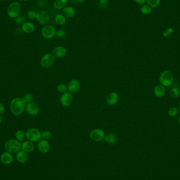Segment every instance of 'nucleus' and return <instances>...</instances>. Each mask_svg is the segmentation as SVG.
<instances>
[{"mask_svg": "<svg viewBox=\"0 0 180 180\" xmlns=\"http://www.w3.org/2000/svg\"><path fill=\"white\" fill-rule=\"evenodd\" d=\"M27 105V103L22 97H17L13 99L10 103V110L12 113L16 116L22 114Z\"/></svg>", "mask_w": 180, "mask_h": 180, "instance_id": "1", "label": "nucleus"}, {"mask_svg": "<svg viewBox=\"0 0 180 180\" xmlns=\"http://www.w3.org/2000/svg\"><path fill=\"white\" fill-rule=\"evenodd\" d=\"M21 144L17 139H9L4 144V149L10 153H17L21 150Z\"/></svg>", "mask_w": 180, "mask_h": 180, "instance_id": "2", "label": "nucleus"}, {"mask_svg": "<svg viewBox=\"0 0 180 180\" xmlns=\"http://www.w3.org/2000/svg\"><path fill=\"white\" fill-rule=\"evenodd\" d=\"M25 137L31 142H38L41 139V132L36 128H30L25 132Z\"/></svg>", "mask_w": 180, "mask_h": 180, "instance_id": "3", "label": "nucleus"}, {"mask_svg": "<svg viewBox=\"0 0 180 180\" xmlns=\"http://www.w3.org/2000/svg\"><path fill=\"white\" fill-rule=\"evenodd\" d=\"M160 82L164 86H170L173 82L174 78L172 73L170 71H164L160 76Z\"/></svg>", "mask_w": 180, "mask_h": 180, "instance_id": "4", "label": "nucleus"}, {"mask_svg": "<svg viewBox=\"0 0 180 180\" xmlns=\"http://www.w3.org/2000/svg\"><path fill=\"white\" fill-rule=\"evenodd\" d=\"M21 10V5L20 3L18 2H13L9 6L7 14L9 17L15 19L20 14Z\"/></svg>", "mask_w": 180, "mask_h": 180, "instance_id": "5", "label": "nucleus"}, {"mask_svg": "<svg viewBox=\"0 0 180 180\" xmlns=\"http://www.w3.org/2000/svg\"><path fill=\"white\" fill-rule=\"evenodd\" d=\"M55 60V57L53 54L46 53L42 57L40 61V64L44 68H49L54 64Z\"/></svg>", "mask_w": 180, "mask_h": 180, "instance_id": "6", "label": "nucleus"}, {"mask_svg": "<svg viewBox=\"0 0 180 180\" xmlns=\"http://www.w3.org/2000/svg\"><path fill=\"white\" fill-rule=\"evenodd\" d=\"M55 28L50 25H46L42 28L41 33L42 36L46 39H51L56 35Z\"/></svg>", "mask_w": 180, "mask_h": 180, "instance_id": "7", "label": "nucleus"}, {"mask_svg": "<svg viewBox=\"0 0 180 180\" xmlns=\"http://www.w3.org/2000/svg\"><path fill=\"white\" fill-rule=\"evenodd\" d=\"M90 137L91 140L94 142H101L104 140L105 133L102 129H95L90 132Z\"/></svg>", "mask_w": 180, "mask_h": 180, "instance_id": "8", "label": "nucleus"}, {"mask_svg": "<svg viewBox=\"0 0 180 180\" xmlns=\"http://www.w3.org/2000/svg\"><path fill=\"white\" fill-rule=\"evenodd\" d=\"M73 101V97L70 92H66L63 93L60 98L61 104L63 107L70 106Z\"/></svg>", "mask_w": 180, "mask_h": 180, "instance_id": "9", "label": "nucleus"}, {"mask_svg": "<svg viewBox=\"0 0 180 180\" xmlns=\"http://www.w3.org/2000/svg\"><path fill=\"white\" fill-rule=\"evenodd\" d=\"M36 19L41 24L46 25L49 22V15L46 11L41 10L36 13Z\"/></svg>", "mask_w": 180, "mask_h": 180, "instance_id": "10", "label": "nucleus"}, {"mask_svg": "<svg viewBox=\"0 0 180 180\" xmlns=\"http://www.w3.org/2000/svg\"><path fill=\"white\" fill-rule=\"evenodd\" d=\"M25 110L29 115L35 116L39 113L40 108L36 103L32 102L27 103Z\"/></svg>", "mask_w": 180, "mask_h": 180, "instance_id": "11", "label": "nucleus"}, {"mask_svg": "<svg viewBox=\"0 0 180 180\" xmlns=\"http://www.w3.org/2000/svg\"><path fill=\"white\" fill-rule=\"evenodd\" d=\"M37 148L39 151L41 153L43 154L47 153L50 150V144L47 140L42 139L38 141Z\"/></svg>", "mask_w": 180, "mask_h": 180, "instance_id": "12", "label": "nucleus"}, {"mask_svg": "<svg viewBox=\"0 0 180 180\" xmlns=\"http://www.w3.org/2000/svg\"><path fill=\"white\" fill-rule=\"evenodd\" d=\"M68 90L70 93H76L80 89V83L78 80L73 79L68 84Z\"/></svg>", "mask_w": 180, "mask_h": 180, "instance_id": "13", "label": "nucleus"}, {"mask_svg": "<svg viewBox=\"0 0 180 180\" xmlns=\"http://www.w3.org/2000/svg\"><path fill=\"white\" fill-rule=\"evenodd\" d=\"M67 53V50L64 47L62 46H58L53 49L52 54L57 58H63L65 57Z\"/></svg>", "mask_w": 180, "mask_h": 180, "instance_id": "14", "label": "nucleus"}, {"mask_svg": "<svg viewBox=\"0 0 180 180\" xmlns=\"http://www.w3.org/2000/svg\"><path fill=\"white\" fill-rule=\"evenodd\" d=\"M0 161L4 165H9L13 161V156L12 154L6 152L1 154L0 156Z\"/></svg>", "mask_w": 180, "mask_h": 180, "instance_id": "15", "label": "nucleus"}, {"mask_svg": "<svg viewBox=\"0 0 180 180\" xmlns=\"http://www.w3.org/2000/svg\"><path fill=\"white\" fill-rule=\"evenodd\" d=\"M119 96L116 92H112L108 93L106 97V102L110 105H114L119 101Z\"/></svg>", "mask_w": 180, "mask_h": 180, "instance_id": "16", "label": "nucleus"}, {"mask_svg": "<svg viewBox=\"0 0 180 180\" xmlns=\"http://www.w3.org/2000/svg\"><path fill=\"white\" fill-rule=\"evenodd\" d=\"M62 13L67 18H72L76 14L75 9L72 6H65L62 9Z\"/></svg>", "mask_w": 180, "mask_h": 180, "instance_id": "17", "label": "nucleus"}, {"mask_svg": "<svg viewBox=\"0 0 180 180\" xmlns=\"http://www.w3.org/2000/svg\"><path fill=\"white\" fill-rule=\"evenodd\" d=\"M21 149L22 150L28 153L34 151V145L32 142L28 140L25 141L21 144Z\"/></svg>", "mask_w": 180, "mask_h": 180, "instance_id": "18", "label": "nucleus"}, {"mask_svg": "<svg viewBox=\"0 0 180 180\" xmlns=\"http://www.w3.org/2000/svg\"><path fill=\"white\" fill-rule=\"evenodd\" d=\"M16 158L19 163L22 164L26 163L28 159V153L23 150H20L17 153Z\"/></svg>", "mask_w": 180, "mask_h": 180, "instance_id": "19", "label": "nucleus"}, {"mask_svg": "<svg viewBox=\"0 0 180 180\" xmlns=\"http://www.w3.org/2000/svg\"><path fill=\"white\" fill-rule=\"evenodd\" d=\"M22 30L25 33L31 34L35 30V27L32 23L26 22L22 25Z\"/></svg>", "mask_w": 180, "mask_h": 180, "instance_id": "20", "label": "nucleus"}, {"mask_svg": "<svg viewBox=\"0 0 180 180\" xmlns=\"http://www.w3.org/2000/svg\"><path fill=\"white\" fill-rule=\"evenodd\" d=\"M104 140L108 144H114L117 141V137L114 133H108L107 134L105 135Z\"/></svg>", "mask_w": 180, "mask_h": 180, "instance_id": "21", "label": "nucleus"}, {"mask_svg": "<svg viewBox=\"0 0 180 180\" xmlns=\"http://www.w3.org/2000/svg\"><path fill=\"white\" fill-rule=\"evenodd\" d=\"M68 1V0H55L53 3V7L57 9H63Z\"/></svg>", "mask_w": 180, "mask_h": 180, "instance_id": "22", "label": "nucleus"}, {"mask_svg": "<svg viewBox=\"0 0 180 180\" xmlns=\"http://www.w3.org/2000/svg\"><path fill=\"white\" fill-rule=\"evenodd\" d=\"M165 93V88L162 85H158L154 89V94L157 97H163Z\"/></svg>", "mask_w": 180, "mask_h": 180, "instance_id": "23", "label": "nucleus"}, {"mask_svg": "<svg viewBox=\"0 0 180 180\" xmlns=\"http://www.w3.org/2000/svg\"><path fill=\"white\" fill-rule=\"evenodd\" d=\"M54 21L57 24L63 25L66 23V17L63 14H57L55 15Z\"/></svg>", "mask_w": 180, "mask_h": 180, "instance_id": "24", "label": "nucleus"}, {"mask_svg": "<svg viewBox=\"0 0 180 180\" xmlns=\"http://www.w3.org/2000/svg\"><path fill=\"white\" fill-rule=\"evenodd\" d=\"M15 138L19 142H22L24 140L25 137V132L22 130H19L15 133Z\"/></svg>", "mask_w": 180, "mask_h": 180, "instance_id": "25", "label": "nucleus"}, {"mask_svg": "<svg viewBox=\"0 0 180 180\" xmlns=\"http://www.w3.org/2000/svg\"><path fill=\"white\" fill-rule=\"evenodd\" d=\"M140 11L141 13L144 15H149L152 12V8L148 5H143L141 8Z\"/></svg>", "mask_w": 180, "mask_h": 180, "instance_id": "26", "label": "nucleus"}, {"mask_svg": "<svg viewBox=\"0 0 180 180\" xmlns=\"http://www.w3.org/2000/svg\"><path fill=\"white\" fill-rule=\"evenodd\" d=\"M180 94V89L178 87H174L170 91V97L172 99H176Z\"/></svg>", "mask_w": 180, "mask_h": 180, "instance_id": "27", "label": "nucleus"}, {"mask_svg": "<svg viewBox=\"0 0 180 180\" xmlns=\"http://www.w3.org/2000/svg\"><path fill=\"white\" fill-rule=\"evenodd\" d=\"M52 137V134L51 131L45 130L41 132V138H42L43 140H49Z\"/></svg>", "mask_w": 180, "mask_h": 180, "instance_id": "28", "label": "nucleus"}, {"mask_svg": "<svg viewBox=\"0 0 180 180\" xmlns=\"http://www.w3.org/2000/svg\"><path fill=\"white\" fill-rule=\"evenodd\" d=\"M161 0H147L148 6H150L152 9L156 8L159 5Z\"/></svg>", "mask_w": 180, "mask_h": 180, "instance_id": "29", "label": "nucleus"}, {"mask_svg": "<svg viewBox=\"0 0 180 180\" xmlns=\"http://www.w3.org/2000/svg\"><path fill=\"white\" fill-rule=\"evenodd\" d=\"M57 90L59 93H64L68 90V86L65 84H60L57 86Z\"/></svg>", "mask_w": 180, "mask_h": 180, "instance_id": "30", "label": "nucleus"}, {"mask_svg": "<svg viewBox=\"0 0 180 180\" xmlns=\"http://www.w3.org/2000/svg\"><path fill=\"white\" fill-rule=\"evenodd\" d=\"M23 99H24L25 101L27 103H28L33 102V96L30 93H27L24 95V96L23 97Z\"/></svg>", "mask_w": 180, "mask_h": 180, "instance_id": "31", "label": "nucleus"}, {"mask_svg": "<svg viewBox=\"0 0 180 180\" xmlns=\"http://www.w3.org/2000/svg\"><path fill=\"white\" fill-rule=\"evenodd\" d=\"M178 110L175 108V107H171L169 108V111H168V114L169 116H176V114H178Z\"/></svg>", "mask_w": 180, "mask_h": 180, "instance_id": "32", "label": "nucleus"}, {"mask_svg": "<svg viewBox=\"0 0 180 180\" xmlns=\"http://www.w3.org/2000/svg\"><path fill=\"white\" fill-rule=\"evenodd\" d=\"M174 32V30L172 28H167L164 32H163V36L164 37H168L172 35Z\"/></svg>", "mask_w": 180, "mask_h": 180, "instance_id": "33", "label": "nucleus"}, {"mask_svg": "<svg viewBox=\"0 0 180 180\" xmlns=\"http://www.w3.org/2000/svg\"><path fill=\"white\" fill-rule=\"evenodd\" d=\"M56 35H57V37H58L59 38H61V39L64 38L66 36V31L64 30L60 29L57 31Z\"/></svg>", "mask_w": 180, "mask_h": 180, "instance_id": "34", "label": "nucleus"}, {"mask_svg": "<svg viewBox=\"0 0 180 180\" xmlns=\"http://www.w3.org/2000/svg\"><path fill=\"white\" fill-rule=\"evenodd\" d=\"M24 20L25 17L22 15H21V16L19 15V17H17V18H15V22L17 24L19 25L21 24H23Z\"/></svg>", "mask_w": 180, "mask_h": 180, "instance_id": "35", "label": "nucleus"}, {"mask_svg": "<svg viewBox=\"0 0 180 180\" xmlns=\"http://www.w3.org/2000/svg\"><path fill=\"white\" fill-rule=\"evenodd\" d=\"M109 0H99V4L101 8H105L108 4Z\"/></svg>", "mask_w": 180, "mask_h": 180, "instance_id": "36", "label": "nucleus"}, {"mask_svg": "<svg viewBox=\"0 0 180 180\" xmlns=\"http://www.w3.org/2000/svg\"><path fill=\"white\" fill-rule=\"evenodd\" d=\"M28 17L29 19H31V20L36 19V13L34 11L31 10L30 11H28Z\"/></svg>", "mask_w": 180, "mask_h": 180, "instance_id": "37", "label": "nucleus"}, {"mask_svg": "<svg viewBox=\"0 0 180 180\" xmlns=\"http://www.w3.org/2000/svg\"><path fill=\"white\" fill-rule=\"evenodd\" d=\"M5 112V106L2 103H0V116H2Z\"/></svg>", "mask_w": 180, "mask_h": 180, "instance_id": "38", "label": "nucleus"}, {"mask_svg": "<svg viewBox=\"0 0 180 180\" xmlns=\"http://www.w3.org/2000/svg\"><path fill=\"white\" fill-rule=\"evenodd\" d=\"M134 1L137 4H140V5H143L147 2V0H134Z\"/></svg>", "mask_w": 180, "mask_h": 180, "instance_id": "39", "label": "nucleus"}, {"mask_svg": "<svg viewBox=\"0 0 180 180\" xmlns=\"http://www.w3.org/2000/svg\"><path fill=\"white\" fill-rule=\"evenodd\" d=\"M76 1L78 2V3H83L84 0H76Z\"/></svg>", "mask_w": 180, "mask_h": 180, "instance_id": "40", "label": "nucleus"}, {"mask_svg": "<svg viewBox=\"0 0 180 180\" xmlns=\"http://www.w3.org/2000/svg\"><path fill=\"white\" fill-rule=\"evenodd\" d=\"M2 118L1 116H0V124L2 123Z\"/></svg>", "mask_w": 180, "mask_h": 180, "instance_id": "41", "label": "nucleus"}, {"mask_svg": "<svg viewBox=\"0 0 180 180\" xmlns=\"http://www.w3.org/2000/svg\"><path fill=\"white\" fill-rule=\"evenodd\" d=\"M22 1H28L29 0H21Z\"/></svg>", "mask_w": 180, "mask_h": 180, "instance_id": "42", "label": "nucleus"}, {"mask_svg": "<svg viewBox=\"0 0 180 180\" xmlns=\"http://www.w3.org/2000/svg\"><path fill=\"white\" fill-rule=\"evenodd\" d=\"M178 122H179V123L180 124V116H179V118H178Z\"/></svg>", "mask_w": 180, "mask_h": 180, "instance_id": "43", "label": "nucleus"}, {"mask_svg": "<svg viewBox=\"0 0 180 180\" xmlns=\"http://www.w3.org/2000/svg\"><path fill=\"white\" fill-rule=\"evenodd\" d=\"M178 109H179V110L180 111V104H179V106H178Z\"/></svg>", "mask_w": 180, "mask_h": 180, "instance_id": "44", "label": "nucleus"}, {"mask_svg": "<svg viewBox=\"0 0 180 180\" xmlns=\"http://www.w3.org/2000/svg\"><path fill=\"white\" fill-rule=\"evenodd\" d=\"M7 1H13V0H7Z\"/></svg>", "mask_w": 180, "mask_h": 180, "instance_id": "45", "label": "nucleus"}, {"mask_svg": "<svg viewBox=\"0 0 180 180\" xmlns=\"http://www.w3.org/2000/svg\"><path fill=\"white\" fill-rule=\"evenodd\" d=\"M94 1H96V0H94Z\"/></svg>", "mask_w": 180, "mask_h": 180, "instance_id": "46", "label": "nucleus"}]
</instances>
